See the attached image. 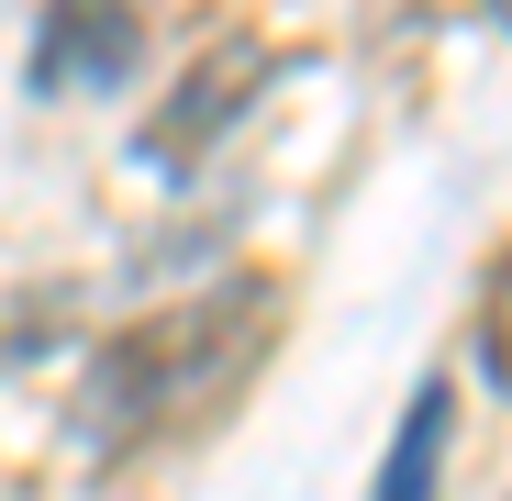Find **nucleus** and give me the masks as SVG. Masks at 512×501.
<instances>
[{"instance_id": "obj_3", "label": "nucleus", "mask_w": 512, "mask_h": 501, "mask_svg": "<svg viewBox=\"0 0 512 501\" xmlns=\"http://www.w3.org/2000/svg\"><path fill=\"white\" fill-rule=\"evenodd\" d=\"M256 78H268V45H212L179 90H167V112L145 123V167H167V179H179V167H190V156L256 101Z\"/></svg>"}, {"instance_id": "obj_1", "label": "nucleus", "mask_w": 512, "mask_h": 501, "mask_svg": "<svg viewBox=\"0 0 512 501\" xmlns=\"http://www.w3.org/2000/svg\"><path fill=\"white\" fill-rule=\"evenodd\" d=\"M256 323H268V301L212 290V301H190V312H167V323L123 334V346H101L90 401H78V412H90V446H134V435L167 424V412L212 401V390L256 357Z\"/></svg>"}, {"instance_id": "obj_4", "label": "nucleus", "mask_w": 512, "mask_h": 501, "mask_svg": "<svg viewBox=\"0 0 512 501\" xmlns=\"http://www.w3.org/2000/svg\"><path fill=\"white\" fill-rule=\"evenodd\" d=\"M435 468H446V379H423L412 412H401V446H390V468H379L368 501H435Z\"/></svg>"}, {"instance_id": "obj_2", "label": "nucleus", "mask_w": 512, "mask_h": 501, "mask_svg": "<svg viewBox=\"0 0 512 501\" xmlns=\"http://www.w3.org/2000/svg\"><path fill=\"white\" fill-rule=\"evenodd\" d=\"M145 56V12L134 0H45L34 23V90H123Z\"/></svg>"}, {"instance_id": "obj_5", "label": "nucleus", "mask_w": 512, "mask_h": 501, "mask_svg": "<svg viewBox=\"0 0 512 501\" xmlns=\"http://www.w3.org/2000/svg\"><path fill=\"white\" fill-rule=\"evenodd\" d=\"M490 23H501V34H512V0H490Z\"/></svg>"}]
</instances>
